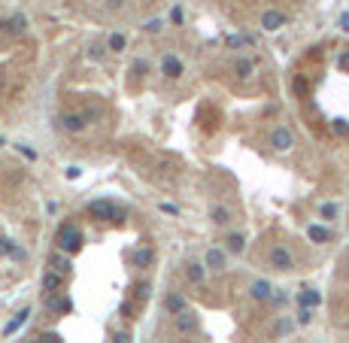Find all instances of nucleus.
<instances>
[{
    "label": "nucleus",
    "instance_id": "cd10ccee",
    "mask_svg": "<svg viewBox=\"0 0 349 343\" xmlns=\"http://www.w3.org/2000/svg\"><path fill=\"white\" fill-rule=\"evenodd\" d=\"M331 128H334V134L349 137V122H346V119H334V125H331Z\"/></svg>",
    "mask_w": 349,
    "mask_h": 343
},
{
    "label": "nucleus",
    "instance_id": "412c9836",
    "mask_svg": "<svg viewBox=\"0 0 349 343\" xmlns=\"http://www.w3.org/2000/svg\"><path fill=\"white\" fill-rule=\"evenodd\" d=\"M27 316H30V307H24V310H21V313H18V316H15L12 322H9V325L3 328V334H12V331H18V328H21V325L27 322Z\"/></svg>",
    "mask_w": 349,
    "mask_h": 343
},
{
    "label": "nucleus",
    "instance_id": "7ed1b4c3",
    "mask_svg": "<svg viewBox=\"0 0 349 343\" xmlns=\"http://www.w3.org/2000/svg\"><path fill=\"white\" fill-rule=\"evenodd\" d=\"M270 146H274L277 152H289V149L295 146V134H292L289 128H274V131H270Z\"/></svg>",
    "mask_w": 349,
    "mask_h": 343
},
{
    "label": "nucleus",
    "instance_id": "423d86ee",
    "mask_svg": "<svg viewBox=\"0 0 349 343\" xmlns=\"http://www.w3.org/2000/svg\"><path fill=\"white\" fill-rule=\"evenodd\" d=\"M161 73H164V76H170V79H179L185 70H182V61H179L176 55H170V52H167V55L161 58Z\"/></svg>",
    "mask_w": 349,
    "mask_h": 343
},
{
    "label": "nucleus",
    "instance_id": "39448f33",
    "mask_svg": "<svg viewBox=\"0 0 349 343\" xmlns=\"http://www.w3.org/2000/svg\"><path fill=\"white\" fill-rule=\"evenodd\" d=\"M88 213H91V219H103V222H112V216H115V207H112L109 201H91V204H88Z\"/></svg>",
    "mask_w": 349,
    "mask_h": 343
},
{
    "label": "nucleus",
    "instance_id": "6ab92c4d",
    "mask_svg": "<svg viewBox=\"0 0 349 343\" xmlns=\"http://www.w3.org/2000/svg\"><path fill=\"white\" fill-rule=\"evenodd\" d=\"M46 304H49V310H58V313H70V310H73L70 298H55V295H52Z\"/></svg>",
    "mask_w": 349,
    "mask_h": 343
},
{
    "label": "nucleus",
    "instance_id": "20e7f679",
    "mask_svg": "<svg viewBox=\"0 0 349 343\" xmlns=\"http://www.w3.org/2000/svg\"><path fill=\"white\" fill-rule=\"evenodd\" d=\"M283 24H286V12H280V9H267V12H261V27H264L267 33L280 30Z\"/></svg>",
    "mask_w": 349,
    "mask_h": 343
},
{
    "label": "nucleus",
    "instance_id": "f8f14e48",
    "mask_svg": "<svg viewBox=\"0 0 349 343\" xmlns=\"http://www.w3.org/2000/svg\"><path fill=\"white\" fill-rule=\"evenodd\" d=\"M340 216V204L337 201H325V204H319V219L322 222H334Z\"/></svg>",
    "mask_w": 349,
    "mask_h": 343
},
{
    "label": "nucleus",
    "instance_id": "ddd939ff",
    "mask_svg": "<svg viewBox=\"0 0 349 343\" xmlns=\"http://www.w3.org/2000/svg\"><path fill=\"white\" fill-rule=\"evenodd\" d=\"M307 237H310L313 243H328V240H331V231H328L325 225H316V222H313V225L307 228Z\"/></svg>",
    "mask_w": 349,
    "mask_h": 343
},
{
    "label": "nucleus",
    "instance_id": "4be33fe9",
    "mask_svg": "<svg viewBox=\"0 0 349 343\" xmlns=\"http://www.w3.org/2000/svg\"><path fill=\"white\" fill-rule=\"evenodd\" d=\"M125 46H128L125 33H109V40H106V49H109V52H125Z\"/></svg>",
    "mask_w": 349,
    "mask_h": 343
},
{
    "label": "nucleus",
    "instance_id": "a878e982",
    "mask_svg": "<svg viewBox=\"0 0 349 343\" xmlns=\"http://www.w3.org/2000/svg\"><path fill=\"white\" fill-rule=\"evenodd\" d=\"M295 328V319H289V316H283L280 322H277V337H286L289 331Z\"/></svg>",
    "mask_w": 349,
    "mask_h": 343
},
{
    "label": "nucleus",
    "instance_id": "e433bc0d",
    "mask_svg": "<svg viewBox=\"0 0 349 343\" xmlns=\"http://www.w3.org/2000/svg\"><path fill=\"white\" fill-rule=\"evenodd\" d=\"M115 343H131V334L128 331H115Z\"/></svg>",
    "mask_w": 349,
    "mask_h": 343
},
{
    "label": "nucleus",
    "instance_id": "5701e85b",
    "mask_svg": "<svg viewBox=\"0 0 349 343\" xmlns=\"http://www.w3.org/2000/svg\"><path fill=\"white\" fill-rule=\"evenodd\" d=\"M204 268H207V264H188V268H185L188 283H195V286H198V283H204Z\"/></svg>",
    "mask_w": 349,
    "mask_h": 343
},
{
    "label": "nucleus",
    "instance_id": "1a4fd4ad",
    "mask_svg": "<svg viewBox=\"0 0 349 343\" xmlns=\"http://www.w3.org/2000/svg\"><path fill=\"white\" fill-rule=\"evenodd\" d=\"M85 116H76V112H70V116H64L61 119V128L64 131H70V134H79V131H85Z\"/></svg>",
    "mask_w": 349,
    "mask_h": 343
},
{
    "label": "nucleus",
    "instance_id": "4468645a",
    "mask_svg": "<svg viewBox=\"0 0 349 343\" xmlns=\"http://www.w3.org/2000/svg\"><path fill=\"white\" fill-rule=\"evenodd\" d=\"M228 252H234V255H240L243 249H246V234H240V231H234V234H228Z\"/></svg>",
    "mask_w": 349,
    "mask_h": 343
},
{
    "label": "nucleus",
    "instance_id": "f257e3e1",
    "mask_svg": "<svg viewBox=\"0 0 349 343\" xmlns=\"http://www.w3.org/2000/svg\"><path fill=\"white\" fill-rule=\"evenodd\" d=\"M58 246H61V252H79L82 249V231L76 225H64L58 234Z\"/></svg>",
    "mask_w": 349,
    "mask_h": 343
},
{
    "label": "nucleus",
    "instance_id": "79ce46f5",
    "mask_svg": "<svg viewBox=\"0 0 349 343\" xmlns=\"http://www.w3.org/2000/svg\"><path fill=\"white\" fill-rule=\"evenodd\" d=\"M0 146H3V137H0Z\"/></svg>",
    "mask_w": 349,
    "mask_h": 343
},
{
    "label": "nucleus",
    "instance_id": "393cba45",
    "mask_svg": "<svg viewBox=\"0 0 349 343\" xmlns=\"http://www.w3.org/2000/svg\"><path fill=\"white\" fill-rule=\"evenodd\" d=\"M9 30H15V33H24V30H27V18H24L21 12H15V15L9 18Z\"/></svg>",
    "mask_w": 349,
    "mask_h": 343
},
{
    "label": "nucleus",
    "instance_id": "b1692460",
    "mask_svg": "<svg viewBox=\"0 0 349 343\" xmlns=\"http://www.w3.org/2000/svg\"><path fill=\"white\" fill-rule=\"evenodd\" d=\"M210 216H213L216 225H228V222H231V210H225V207H213Z\"/></svg>",
    "mask_w": 349,
    "mask_h": 343
},
{
    "label": "nucleus",
    "instance_id": "c9c22d12",
    "mask_svg": "<svg viewBox=\"0 0 349 343\" xmlns=\"http://www.w3.org/2000/svg\"><path fill=\"white\" fill-rule=\"evenodd\" d=\"M40 340H46V343H61V334H55V331H52V334H43Z\"/></svg>",
    "mask_w": 349,
    "mask_h": 343
},
{
    "label": "nucleus",
    "instance_id": "c85d7f7f",
    "mask_svg": "<svg viewBox=\"0 0 349 343\" xmlns=\"http://www.w3.org/2000/svg\"><path fill=\"white\" fill-rule=\"evenodd\" d=\"M103 52H106V46H100V43H91V46H88V58H94V61L103 58Z\"/></svg>",
    "mask_w": 349,
    "mask_h": 343
},
{
    "label": "nucleus",
    "instance_id": "0eeeda50",
    "mask_svg": "<svg viewBox=\"0 0 349 343\" xmlns=\"http://www.w3.org/2000/svg\"><path fill=\"white\" fill-rule=\"evenodd\" d=\"M274 292H277V289H274L267 280H255V283L249 286V295H252L255 301H270V298H274Z\"/></svg>",
    "mask_w": 349,
    "mask_h": 343
},
{
    "label": "nucleus",
    "instance_id": "bb28decb",
    "mask_svg": "<svg viewBox=\"0 0 349 343\" xmlns=\"http://www.w3.org/2000/svg\"><path fill=\"white\" fill-rule=\"evenodd\" d=\"M295 322H298V325H310V322H313V307H301Z\"/></svg>",
    "mask_w": 349,
    "mask_h": 343
},
{
    "label": "nucleus",
    "instance_id": "4c0bfd02",
    "mask_svg": "<svg viewBox=\"0 0 349 343\" xmlns=\"http://www.w3.org/2000/svg\"><path fill=\"white\" fill-rule=\"evenodd\" d=\"M18 152H21V155H24V158H30V161H33V158H36V152H33V149H27V146H18Z\"/></svg>",
    "mask_w": 349,
    "mask_h": 343
},
{
    "label": "nucleus",
    "instance_id": "a19ab883",
    "mask_svg": "<svg viewBox=\"0 0 349 343\" xmlns=\"http://www.w3.org/2000/svg\"><path fill=\"white\" fill-rule=\"evenodd\" d=\"M27 343H40V337H36V340H27Z\"/></svg>",
    "mask_w": 349,
    "mask_h": 343
},
{
    "label": "nucleus",
    "instance_id": "c756f323",
    "mask_svg": "<svg viewBox=\"0 0 349 343\" xmlns=\"http://www.w3.org/2000/svg\"><path fill=\"white\" fill-rule=\"evenodd\" d=\"M12 249H15V243L9 237H0V255H12Z\"/></svg>",
    "mask_w": 349,
    "mask_h": 343
},
{
    "label": "nucleus",
    "instance_id": "a211bd4d",
    "mask_svg": "<svg viewBox=\"0 0 349 343\" xmlns=\"http://www.w3.org/2000/svg\"><path fill=\"white\" fill-rule=\"evenodd\" d=\"M152 261H155V252H152V249H137V252H134V264H137V268H149Z\"/></svg>",
    "mask_w": 349,
    "mask_h": 343
},
{
    "label": "nucleus",
    "instance_id": "7c9ffc66",
    "mask_svg": "<svg viewBox=\"0 0 349 343\" xmlns=\"http://www.w3.org/2000/svg\"><path fill=\"white\" fill-rule=\"evenodd\" d=\"M161 27H164V18H152V21L146 24V33H158Z\"/></svg>",
    "mask_w": 349,
    "mask_h": 343
},
{
    "label": "nucleus",
    "instance_id": "2eb2a0df",
    "mask_svg": "<svg viewBox=\"0 0 349 343\" xmlns=\"http://www.w3.org/2000/svg\"><path fill=\"white\" fill-rule=\"evenodd\" d=\"M49 268H52V271H58V274L64 277V274H70V258H67V255H61V252H55V255H49Z\"/></svg>",
    "mask_w": 349,
    "mask_h": 343
},
{
    "label": "nucleus",
    "instance_id": "aec40b11",
    "mask_svg": "<svg viewBox=\"0 0 349 343\" xmlns=\"http://www.w3.org/2000/svg\"><path fill=\"white\" fill-rule=\"evenodd\" d=\"M164 310H167V313H173V316H176V313H182V310H185L182 295H170V298L164 301Z\"/></svg>",
    "mask_w": 349,
    "mask_h": 343
},
{
    "label": "nucleus",
    "instance_id": "9d476101",
    "mask_svg": "<svg viewBox=\"0 0 349 343\" xmlns=\"http://www.w3.org/2000/svg\"><path fill=\"white\" fill-rule=\"evenodd\" d=\"M298 304H301V307H313V310H316V307L322 304V292H319V289H301Z\"/></svg>",
    "mask_w": 349,
    "mask_h": 343
},
{
    "label": "nucleus",
    "instance_id": "f03ea898",
    "mask_svg": "<svg viewBox=\"0 0 349 343\" xmlns=\"http://www.w3.org/2000/svg\"><path fill=\"white\" fill-rule=\"evenodd\" d=\"M270 268L286 274V271H292V268H295V255H292L286 246H274V249H270Z\"/></svg>",
    "mask_w": 349,
    "mask_h": 343
},
{
    "label": "nucleus",
    "instance_id": "6e6552de",
    "mask_svg": "<svg viewBox=\"0 0 349 343\" xmlns=\"http://www.w3.org/2000/svg\"><path fill=\"white\" fill-rule=\"evenodd\" d=\"M195 328H198V319H195L191 310L176 313V331H179V334H188V331H195Z\"/></svg>",
    "mask_w": 349,
    "mask_h": 343
},
{
    "label": "nucleus",
    "instance_id": "ea45409f",
    "mask_svg": "<svg viewBox=\"0 0 349 343\" xmlns=\"http://www.w3.org/2000/svg\"><path fill=\"white\" fill-rule=\"evenodd\" d=\"M119 313H122L125 319H131V307H128V304H122V307H119Z\"/></svg>",
    "mask_w": 349,
    "mask_h": 343
},
{
    "label": "nucleus",
    "instance_id": "dca6fc26",
    "mask_svg": "<svg viewBox=\"0 0 349 343\" xmlns=\"http://www.w3.org/2000/svg\"><path fill=\"white\" fill-rule=\"evenodd\" d=\"M234 73H237V76H240V79H249V76H252V73H255V64H252V61H249V58H240V61H237V64H234Z\"/></svg>",
    "mask_w": 349,
    "mask_h": 343
},
{
    "label": "nucleus",
    "instance_id": "2f4dec72",
    "mask_svg": "<svg viewBox=\"0 0 349 343\" xmlns=\"http://www.w3.org/2000/svg\"><path fill=\"white\" fill-rule=\"evenodd\" d=\"M64 176H67V179H79V176H82V167H76V164H70V167L64 170Z\"/></svg>",
    "mask_w": 349,
    "mask_h": 343
},
{
    "label": "nucleus",
    "instance_id": "473e14b6",
    "mask_svg": "<svg viewBox=\"0 0 349 343\" xmlns=\"http://www.w3.org/2000/svg\"><path fill=\"white\" fill-rule=\"evenodd\" d=\"M149 292H152V286H149V283H140V286H137V295H140V301H146V298H149Z\"/></svg>",
    "mask_w": 349,
    "mask_h": 343
},
{
    "label": "nucleus",
    "instance_id": "f704fd0d",
    "mask_svg": "<svg viewBox=\"0 0 349 343\" xmlns=\"http://www.w3.org/2000/svg\"><path fill=\"white\" fill-rule=\"evenodd\" d=\"M158 210H161V213H167V216H176V213H179V210H176L173 204H164V201L158 204Z\"/></svg>",
    "mask_w": 349,
    "mask_h": 343
},
{
    "label": "nucleus",
    "instance_id": "9b49d317",
    "mask_svg": "<svg viewBox=\"0 0 349 343\" xmlns=\"http://www.w3.org/2000/svg\"><path fill=\"white\" fill-rule=\"evenodd\" d=\"M204 264L207 268H213V271H225V252L222 249H207V255H204Z\"/></svg>",
    "mask_w": 349,
    "mask_h": 343
},
{
    "label": "nucleus",
    "instance_id": "f3484780",
    "mask_svg": "<svg viewBox=\"0 0 349 343\" xmlns=\"http://www.w3.org/2000/svg\"><path fill=\"white\" fill-rule=\"evenodd\" d=\"M43 289H46V292L61 289V274H58V271H46V274H43Z\"/></svg>",
    "mask_w": 349,
    "mask_h": 343
},
{
    "label": "nucleus",
    "instance_id": "58836bf2",
    "mask_svg": "<svg viewBox=\"0 0 349 343\" xmlns=\"http://www.w3.org/2000/svg\"><path fill=\"white\" fill-rule=\"evenodd\" d=\"M340 27L349 33V12H343V15H340Z\"/></svg>",
    "mask_w": 349,
    "mask_h": 343
},
{
    "label": "nucleus",
    "instance_id": "72a5a7b5",
    "mask_svg": "<svg viewBox=\"0 0 349 343\" xmlns=\"http://www.w3.org/2000/svg\"><path fill=\"white\" fill-rule=\"evenodd\" d=\"M170 21H173V24H182V9H179V6L170 9Z\"/></svg>",
    "mask_w": 349,
    "mask_h": 343
}]
</instances>
